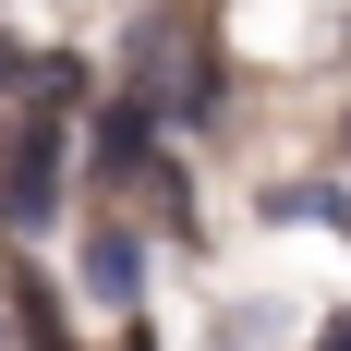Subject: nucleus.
<instances>
[{
  "label": "nucleus",
  "mask_w": 351,
  "mask_h": 351,
  "mask_svg": "<svg viewBox=\"0 0 351 351\" xmlns=\"http://www.w3.org/2000/svg\"><path fill=\"white\" fill-rule=\"evenodd\" d=\"M85 291L134 315V291H145V243H134V230H97V243H85Z\"/></svg>",
  "instance_id": "obj_3"
},
{
  "label": "nucleus",
  "mask_w": 351,
  "mask_h": 351,
  "mask_svg": "<svg viewBox=\"0 0 351 351\" xmlns=\"http://www.w3.org/2000/svg\"><path fill=\"white\" fill-rule=\"evenodd\" d=\"M121 351H158V339H145V327H121Z\"/></svg>",
  "instance_id": "obj_6"
},
{
  "label": "nucleus",
  "mask_w": 351,
  "mask_h": 351,
  "mask_svg": "<svg viewBox=\"0 0 351 351\" xmlns=\"http://www.w3.org/2000/svg\"><path fill=\"white\" fill-rule=\"evenodd\" d=\"M145 134H158V97H109V109H97V145H85V170H97V182H134V170H145Z\"/></svg>",
  "instance_id": "obj_2"
},
{
  "label": "nucleus",
  "mask_w": 351,
  "mask_h": 351,
  "mask_svg": "<svg viewBox=\"0 0 351 351\" xmlns=\"http://www.w3.org/2000/svg\"><path fill=\"white\" fill-rule=\"evenodd\" d=\"M12 315H25V351H73V339H61V303H49V279L12 291Z\"/></svg>",
  "instance_id": "obj_4"
},
{
  "label": "nucleus",
  "mask_w": 351,
  "mask_h": 351,
  "mask_svg": "<svg viewBox=\"0 0 351 351\" xmlns=\"http://www.w3.org/2000/svg\"><path fill=\"white\" fill-rule=\"evenodd\" d=\"M315 351H351V315H327V339H315Z\"/></svg>",
  "instance_id": "obj_5"
},
{
  "label": "nucleus",
  "mask_w": 351,
  "mask_h": 351,
  "mask_svg": "<svg viewBox=\"0 0 351 351\" xmlns=\"http://www.w3.org/2000/svg\"><path fill=\"white\" fill-rule=\"evenodd\" d=\"M61 170H73L61 121H12V134H0V218H12V230H49V206H61Z\"/></svg>",
  "instance_id": "obj_1"
}]
</instances>
